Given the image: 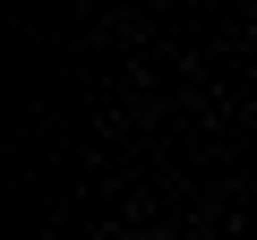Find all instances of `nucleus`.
Here are the masks:
<instances>
[{
	"label": "nucleus",
	"instance_id": "nucleus-1",
	"mask_svg": "<svg viewBox=\"0 0 257 240\" xmlns=\"http://www.w3.org/2000/svg\"><path fill=\"white\" fill-rule=\"evenodd\" d=\"M128 240H146V231H128Z\"/></svg>",
	"mask_w": 257,
	"mask_h": 240
}]
</instances>
